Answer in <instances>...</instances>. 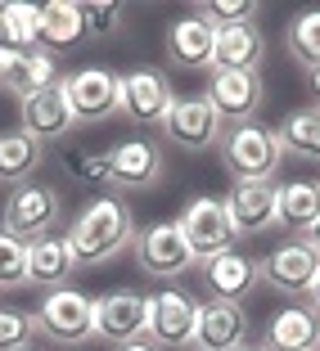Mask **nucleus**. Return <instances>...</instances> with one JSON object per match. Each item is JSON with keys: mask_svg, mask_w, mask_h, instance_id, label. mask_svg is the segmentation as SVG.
<instances>
[{"mask_svg": "<svg viewBox=\"0 0 320 351\" xmlns=\"http://www.w3.org/2000/svg\"><path fill=\"white\" fill-rule=\"evenodd\" d=\"M135 243V217L131 207L108 189V194L91 198L82 207V217L68 230V252H73V266H104L108 257Z\"/></svg>", "mask_w": 320, "mask_h": 351, "instance_id": "1", "label": "nucleus"}, {"mask_svg": "<svg viewBox=\"0 0 320 351\" xmlns=\"http://www.w3.org/2000/svg\"><path fill=\"white\" fill-rule=\"evenodd\" d=\"M217 154H221V162H226V171L235 176V180H275L279 162H284L275 126L258 122V117H253V122H230L226 131H221Z\"/></svg>", "mask_w": 320, "mask_h": 351, "instance_id": "2", "label": "nucleus"}, {"mask_svg": "<svg viewBox=\"0 0 320 351\" xmlns=\"http://www.w3.org/2000/svg\"><path fill=\"white\" fill-rule=\"evenodd\" d=\"M59 221H63V194L54 185H41V180L19 185L5 198V212H0V230L23 239V243H36V239L54 234Z\"/></svg>", "mask_w": 320, "mask_h": 351, "instance_id": "3", "label": "nucleus"}, {"mask_svg": "<svg viewBox=\"0 0 320 351\" xmlns=\"http://www.w3.org/2000/svg\"><path fill=\"white\" fill-rule=\"evenodd\" d=\"M32 320H36V333L59 347H86L95 338V324H91V298L77 293L73 284H63V289H50L41 298V306L32 311Z\"/></svg>", "mask_w": 320, "mask_h": 351, "instance_id": "4", "label": "nucleus"}, {"mask_svg": "<svg viewBox=\"0 0 320 351\" xmlns=\"http://www.w3.org/2000/svg\"><path fill=\"white\" fill-rule=\"evenodd\" d=\"M158 131H163L172 145H181L185 154H203V149L221 145L226 122H221L217 108L207 104V95H176L172 108H167L163 122H158Z\"/></svg>", "mask_w": 320, "mask_h": 351, "instance_id": "5", "label": "nucleus"}, {"mask_svg": "<svg viewBox=\"0 0 320 351\" xmlns=\"http://www.w3.org/2000/svg\"><path fill=\"white\" fill-rule=\"evenodd\" d=\"M176 226H181V234H185V243H190V252H194L198 266L212 261V257H221V252H230L235 239H239L235 226H230V217H226V203L212 198V194L190 198Z\"/></svg>", "mask_w": 320, "mask_h": 351, "instance_id": "6", "label": "nucleus"}, {"mask_svg": "<svg viewBox=\"0 0 320 351\" xmlns=\"http://www.w3.org/2000/svg\"><path fill=\"white\" fill-rule=\"evenodd\" d=\"M91 324H95V338L108 342V347L140 342L149 329V298L145 293H131V289L91 298Z\"/></svg>", "mask_w": 320, "mask_h": 351, "instance_id": "7", "label": "nucleus"}, {"mask_svg": "<svg viewBox=\"0 0 320 351\" xmlns=\"http://www.w3.org/2000/svg\"><path fill=\"white\" fill-rule=\"evenodd\" d=\"M59 86L77 122H108L113 113H122V77L108 68H77L73 77H59Z\"/></svg>", "mask_w": 320, "mask_h": 351, "instance_id": "8", "label": "nucleus"}, {"mask_svg": "<svg viewBox=\"0 0 320 351\" xmlns=\"http://www.w3.org/2000/svg\"><path fill=\"white\" fill-rule=\"evenodd\" d=\"M194 324H198V302L185 289H158L149 293V329L145 338L154 347H194Z\"/></svg>", "mask_w": 320, "mask_h": 351, "instance_id": "9", "label": "nucleus"}, {"mask_svg": "<svg viewBox=\"0 0 320 351\" xmlns=\"http://www.w3.org/2000/svg\"><path fill=\"white\" fill-rule=\"evenodd\" d=\"M135 261L154 279H181L194 266V252H190V243H185L176 221H158L149 230H135Z\"/></svg>", "mask_w": 320, "mask_h": 351, "instance_id": "10", "label": "nucleus"}, {"mask_svg": "<svg viewBox=\"0 0 320 351\" xmlns=\"http://www.w3.org/2000/svg\"><path fill=\"white\" fill-rule=\"evenodd\" d=\"M258 266H262V284H271L275 293H284V298H307L311 279H316V270H320V257L307 248V239H289V243L271 248Z\"/></svg>", "mask_w": 320, "mask_h": 351, "instance_id": "11", "label": "nucleus"}, {"mask_svg": "<svg viewBox=\"0 0 320 351\" xmlns=\"http://www.w3.org/2000/svg\"><path fill=\"white\" fill-rule=\"evenodd\" d=\"M167 171V158L154 140L145 135H131L122 145L108 149V180L113 189H154Z\"/></svg>", "mask_w": 320, "mask_h": 351, "instance_id": "12", "label": "nucleus"}, {"mask_svg": "<svg viewBox=\"0 0 320 351\" xmlns=\"http://www.w3.org/2000/svg\"><path fill=\"white\" fill-rule=\"evenodd\" d=\"M172 99H176V90L163 68H131V73H122V113L135 126H158L163 113L172 108Z\"/></svg>", "mask_w": 320, "mask_h": 351, "instance_id": "13", "label": "nucleus"}, {"mask_svg": "<svg viewBox=\"0 0 320 351\" xmlns=\"http://www.w3.org/2000/svg\"><path fill=\"white\" fill-rule=\"evenodd\" d=\"M221 203H226V217L239 239L275 230V180H235V189Z\"/></svg>", "mask_w": 320, "mask_h": 351, "instance_id": "14", "label": "nucleus"}, {"mask_svg": "<svg viewBox=\"0 0 320 351\" xmlns=\"http://www.w3.org/2000/svg\"><path fill=\"white\" fill-rule=\"evenodd\" d=\"M266 99V86H262V73H212L207 82V104L217 108L221 122H253Z\"/></svg>", "mask_w": 320, "mask_h": 351, "instance_id": "15", "label": "nucleus"}, {"mask_svg": "<svg viewBox=\"0 0 320 351\" xmlns=\"http://www.w3.org/2000/svg\"><path fill=\"white\" fill-rule=\"evenodd\" d=\"M248 342V311L244 302H198V324H194V347L207 351H239Z\"/></svg>", "mask_w": 320, "mask_h": 351, "instance_id": "16", "label": "nucleus"}, {"mask_svg": "<svg viewBox=\"0 0 320 351\" xmlns=\"http://www.w3.org/2000/svg\"><path fill=\"white\" fill-rule=\"evenodd\" d=\"M73 126H77L73 104H68V95H63L59 82L23 99V131L36 135L41 145H54V140H63V135L73 131Z\"/></svg>", "mask_w": 320, "mask_h": 351, "instance_id": "17", "label": "nucleus"}, {"mask_svg": "<svg viewBox=\"0 0 320 351\" xmlns=\"http://www.w3.org/2000/svg\"><path fill=\"white\" fill-rule=\"evenodd\" d=\"M54 82H59V63L45 50H0V90L5 95L27 99Z\"/></svg>", "mask_w": 320, "mask_h": 351, "instance_id": "18", "label": "nucleus"}, {"mask_svg": "<svg viewBox=\"0 0 320 351\" xmlns=\"http://www.w3.org/2000/svg\"><path fill=\"white\" fill-rule=\"evenodd\" d=\"M203 284L212 289L217 302H244L248 293L262 284V266L253 257H244L239 248L221 252V257L203 261Z\"/></svg>", "mask_w": 320, "mask_h": 351, "instance_id": "19", "label": "nucleus"}, {"mask_svg": "<svg viewBox=\"0 0 320 351\" xmlns=\"http://www.w3.org/2000/svg\"><path fill=\"white\" fill-rule=\"evenodd\" d=\"M262 347L266 351H320V315L307 302L275 311L266 333H262Z\"/></svg>", "mask_w": 320, "mask_h": 351, "instance_id": "20", "label": "nucleus"}, {"mask_svg": "<svg viewBox=\"0 0 320 351\" xmlns=\"http://www.w3.org/2000/svg\"><path fill=\"white\" fill-rule=\"evenodd\" d=\"M86 23H82V5H68V0H54V5H41V36H36V50H45L50 59L59 54L82 50Z\"/></svg>", "mask_w": 320, "mask_h": 351, "instance_id": "21", "label": "nucleus"}, {"mask_svg": "<svg viewBox=\"0 0 320 351\" xmlns=\"http://www.w3.org/2000/svg\"><path fill=\"white\" fill-rule=\"evenodd\" d=\"M212 45H217V32L198 14L167 23V59L176 68H212Z\"/></svg>", "mask_w": 320, "mask_h": 351, "instance_id": "22", "label": "nucleus"}, {"mask_svg": "<svg viewBox=\"0 0 320 351\" xmlns=\"http://www.w3.org/2000/svg\"><path fill=\"white\" fill-rule=\"evenodd\" d=\"M266 41L253 23H239V27L217 32V45H212V73H258Z\"/></svg>", "mask_w": 320, "mask_h": 351, "instance_id": "23", "label": "nucleus"}, {"mask_svg": "<svg viewBox=\"0 0 320 351\" xmlns=\"http://www.w3.org/2000/svg\"><path fill=\"white\" fill-rule=\"evenodd\" d=\"M316 217H320V180H289V185H275V230L307 234Z\"/></svg>", "mask_w": 320, "mask_h": 351, "instance_id": "24", "label": "nucleus"}, {"mask_svg": "<svg viewBox=\"0 0 320 351\" xmlns=\"http://www.w3.org/2000/svg\"><path fill=\"white\" fill-rule=\"evenodd\" d=\"M45 158V145L36 140V135H27L19 126V131H0V185H27L32 176H36V167H41Z\"/></svg>", "mask_w": 320, "mask_h": 351, "instance_id": "25", "label": "nucleus"}, {"mask_svg": "<svg viewBox=\"0 0 320 351\" xmlns=\"http://www.w3.org/2000/svg\"><path fill=\"white\" fill-rule=\"evenodd\" d=\"M73 252H68V239H36L27 243V284H41V289H63L68 275H73Z\"/></svg>", "mask_w": 320, "mask_h": 351, "instance_id": "26", "label": "nucleus"}, {"mask_svg": "<svg viewBox=\"0 0 320 351\" xmlns=\"http://www.w3.org/2000/svg\"><path fill=\"white\" fill-rule=\"evenodd\" d=\"M275 140H279V154L284 158H298V162H320V108H298L289 113L284 122L275 126Z\"/></svg>", "mask_w": 320, "mask_h": 351, "instance_id": "27", "label": "nucleus"}, {"mask_svg": "<svg viewBox=\"0 0 320 351\" xmlns=\"http://www.w3.org/2000/svg\"><path fill=\"white\" fill-rule=\"evenodd\" d=\"M284 45L289 54L302 63V68H320V10H302L289 19V32H284Z\"/></svg>", "mask_w": 320, "mask_h": 351, "instance_id": "28", "label": "nucleus"}, {"mask_svg": "<svg viewBox=\"0 0 320 351\" xmlns=\"http://www.w3.org/2000/svg\"><path fill=\"white\" fill-rule=\"evenodd\" d=\"M194 14L212 32H226V27H239V23H253L258 5L253 0H203V5H194Z\"/></svg>", "mask_w": 320, "mask_h": 351, "instance_id": "29", "label": "nucleus"}, {"mask_svg": "<svg viewBox=\"0 0 320 351\" xmlns=\"http://www.w3.org/2000/svg\"><path fill=\"white\" fill-rule=\"evenodd\" d=\"M36 342V320L32 311L19 306H0V351H23Z\"/></svg>", "mask_w": 320, "mask_h": 351, "instance_id": "30", "label": "nucleus"}, {"mask_svg": "<svg viewBox=\"0 0 320 351\" xmlns=\"http://www.w3.org/2000/svg\"><path fill=\"white\" fill-rule=\"evenodd\" d=\"M68 176L86 189H113L108 180V149H95V154H68Z\"/></svg>", "mask_w": 320, "mask_h": 351, "instance_id": "31", "label": "nucleus"}, {"mask_svg": "<svg viewBox=\"0 0 320 351\" xmlns=\"http://www.w3.org/2000/svg\"><path fill=\"white\" fill-rule=\"evenodd\" d=\"M27 284V243L0 230V289H23Z\"/></svg>", "mask_w": 320, "mask_h": 351, "instance_id": "32", "label": "nucleus"}, {"mask_svg": "<svg viewBox=\"0 0 320 351\" xmlns=\"http://www.w3.org/2000/svg\"><path fill=\"white\" fill-rule=\"evenodd\" d=\"M122 5H104V0H86L82 5V23H86V36H113L122 27Z\"/></svg>", "mask_w": 320, "mask_h": 351, "instance_id": "33", "label": "nucleus"}, {"mask_svg": "<svg viewBox=\"0 0 320 351\" xmlns=\"http://www.w3.org/2000/svg\"><path fill=\"white\" fill-rule=\"evenodd\" d=\"M10 19H14V27H19V36L27 41V50H36V36H41V5H23V0H14Z\"/></svg>", "mask_w": 320, "mask_h": 351, "instance_id": "34", "label": "nucleus"}, {"mask_svg": "<svg viewBox=\"0 0 320 351\" xmlns=\"http://www.w3.org/2000/svg\"><path fill=\"white\" fill-rule=\"evenodd\" d=\"M0 50H27V41L19 36V27L10 19V5H0Z\"/></svg>", "mask_w": 320, "mask_h": 351, "instance_id": "35", "label": "nucleus"}, {"mask_svg": "<svg viewBox=\"0 0 320 351\" xmlns=\"http://www.w3.org/2000/svg\"><path fill=\"white\" fill-rule=\"evenodd\" d=\"M302 239H307V248H311V252H316V257H320V217L311 221V230H307V234H302Z\"/></svg>", "mask_w": 320, "mask_h": 351, "instance_id": "36", "label": "nucleus"}, {"mask_svg": "<svg viewBox=\"0 0 320 351\" xmlns=\"http://www.w3.org/2000/svg\"><path fill=\"white\" fill-rule=\"evenodd\" d=\"M307 306L320 315V270H316V279H311V289H307Z\"/></svg>", "mask_w": 320, "mask_h": 351, "instance_id": "37", "label": "nucleus"}, {"mask_svg": "<svg viewBox=\"0 0 320 351\" xmlns=\"http://www.w3.org/2000/svg\"><path fill=\"white\" fill-rule=\"evenodd\" d=\"M307 86H311V99H316V108H320V68H311V73H307Z\"/></svg>", "mask_w": 320, "mask_h": 351, "instance_id": "38", "label": "nucleus"}, {"mask_svg": "<svg viewBox=\"0 0 320 351\" xmlns=\"http://www.w3.org/2000/svg\"><path fill=\"white\" fill-rule=\"evenodd\" d=\"M117 351H163V347H154L149 338H140V342H126V347H117Z\"/></svg>", "mask_w": 320, "mask_h": 351, "instance_id": "39", "label": "nucleus"}, {"mask_svg": "<svg viewBox=\"0 0 320 351\" xmlns=\"http://www.w3.org/2000/svg\"><path fill=\"white\" fill-rule=\"evenodd\" d=\"M239 351H266V347H262V342H244V347H239Z\"/></svg>", "mask_w": 320, "mask_h": 351, "instance_id": "40", "label": "nucleus"}, {"mask_svg": "<svg viewBox=\"0 0 320 351\" xmlns=\"http://www.w3.org/2000/svg\"><path fill=\"white\" fill-rule=\"evenodd\" d=\"M23 351H45V347H36V342H32V347H23Z\"/></svg>", "mask_w": 320, "mask_h": 351, "instance_id": "41", "label": "nucleus"}, {"mask_svg": "<svg viewBox=\"0 0 320 351\" xmlns=\"http://www.w3.org/2000/svg\"><path fill=\"white\" fill-rule=\"evenodd\" d=\"M185 351H207V347H185Z\"/></svg>", "mask_w": 320, "mask_h": 351, "instance_id": "42", "label": "nucleus"}]
</instances>
